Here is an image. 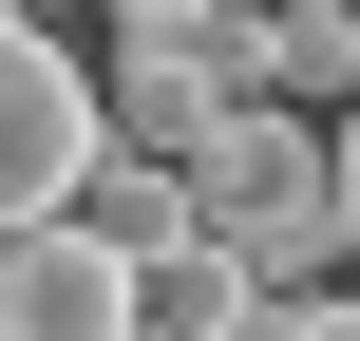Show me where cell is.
<instances>
[{
	"mask_svg": "<svg viewBox=\"0 0 360 341\" xmlns=\"http://www.w3.org/2000/svg\"><path fill=\"white\" fill-rule=\"evenodd\" d=\"M228 114H247V95H228V57H209V38H114V57H95V133H114V152H152L171 190L209 171V133H228Z\"/></svg>",
	"mask_w": 360,
	"mask_h": 341,
	"instance_id": "3957f363",
	"label": "cell"
},
{
	"mask_svg": "<svg viewBox=\"0 0 360 341\" xmlns=\"http://www.w3.org/2000/svg\"><path fill=\"white\" fill-rule=\"evenodd\" d=\"M190 228H209L266 304H323V266H342V152H323L304 114H228L209 171H190Z\"/></svg>",
	"mask_w": 360,
	"mask_h": 341,
	"instance_id": "6da1fadb",
	"label": "cell"
},
{
	"mask_svg": "<svg viewBox=\"0 0 360 341\" xmlns=\"http://www.w3.org/2000/svg\"><path fill=\"white\" fill-rule=\"evenodd\" d=\"M95 152H114V133H95V57H76V38H38V19H0V247H19V228H57Z\"/></svg>",
	"mask_w": 360,
	"mask_h": 341,
	"instance_id": "7a4b0ae2",
	"label": "cell"
},
{
	"mask_svg": "<svg viewBox=\"0 0 360 341\" xmlns=\"http://www.w3.org/2000/svg\"><path fill=\"white\" fill-rule=\"evenodd\" d=\"M323 152H342V266H360V114H342V133H323Z\"/></svg>",
	"mask_w": 360,
	"mask_h": 341,
	"instance_id": "ba28073f",
	"label": "cell"
},
{
	"mask_svg": "<svg viewBox=\"0 0 360 341\" xmlns=\"http://www.w3.org/2000/svg\"><path fill=\"white\" fill-rule=\"evenodd\" d=\"M0 341H133V266L95 228H19L0 247Z\"/></svg>",
	"mask_w": 360,
	"mask_h": 341,
	"instance_id": "5b68a950",
	"label": "cell"
},
{
	"mask_svg": "<svg viewBox=\"0 0 360 341\" xmlns=\"http://www.w3.org/2000/svg\"><path fill=\"white\" fill-rule=\"evenodd\" d=\"M57 228H95V247H114V266H171V247H190V190H171V171H152V152H95V171H76V209H57Z\"/></svg>",
	"mask_w": 360,
	"mask_h": 341,
	"instance_id": "8992f818",
	"label": "cell"
},
{
	"mask_svg": "<svg viewBox=\"0 0 360 341\" xmlns=\"http://www.w3.org/2000/svg\"><path fill=\"white\" fill-rule=\"evenodd\" d=\"M209 57L247 114H360V0H228Z\"/></svg>",
	"mask_w": 360,
	"mask_h": 341,
	"instance_id": "277c9868",
	"label": "cell"
},
{
	"mask_svg": "<svg viewBox=\"0 0 360 341\" xmlns=\"http://www.w3.org/2000/svg\"><path fill=\"white\" fill-rule=\"evenodd\" d=\"M285 341H360V285H323V304H285Z\"/></svg>",
	"mask_w": 360,
	"mask_h": 341,
	"instance_id": "52a82bcc",
	"label": "cell"
}]
</instances>
